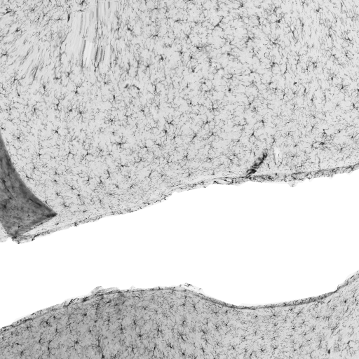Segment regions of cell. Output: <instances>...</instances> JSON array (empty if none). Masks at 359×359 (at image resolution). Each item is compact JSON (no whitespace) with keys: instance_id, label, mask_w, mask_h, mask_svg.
<instances>
[{"instance_id":"6da1fadb","label":"cell","mask_w":359,"mask_h":359,"mask_svg":"<svg viewBox=\"0 0 359 359\" xmlns=\"http://www.w3.org/2000/svg\"><path fill=\"white\" fill-rule=\"evenodd\" d=\"M1 162V220L10 236L23 235L57 215L25 184L6 150Z\"/></svg>"}]
</instances>
